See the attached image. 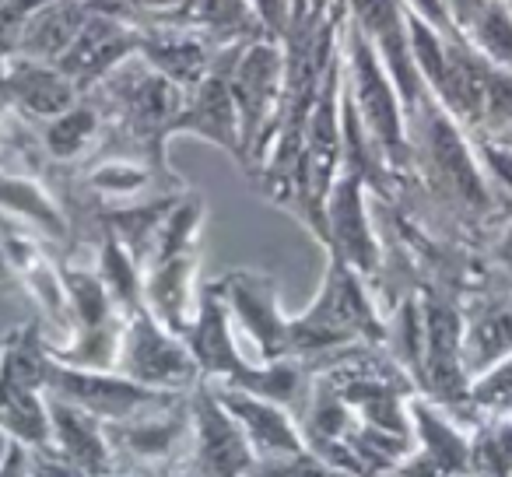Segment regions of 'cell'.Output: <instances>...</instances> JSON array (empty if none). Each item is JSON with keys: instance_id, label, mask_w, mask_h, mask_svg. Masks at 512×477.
I'll return each instance as SVG.
<instances>
[{"instance_id": "30", "label": "cell", "mask_w": 512, "mask_h": 477, "mask_svg": "<svg viewBox=\"0 0 512 477\" xmlns=\"http://www.w3.org/2000/svg\"><path fill=\"white\" fill-rule=\"evenodd\" d=\"M249 477H355V474L320 460V456L306 449V453L285 456V460H256Z\"/></svg>"}, {"instance_id": "1", "label": "cell", "mask_w": 512, "mask_h": 477, "mask_svg": "<svg viewBox=\"0 0 512 477\" xmlns=\"http://www.w3.org/2000/svg\"><path fill=\"white\" fill-rule=\"evenodd\" d=\"M407 137H411L414 190L463 235L484 232L491 221H505L512 204L491 190L470 134L428 95L407 109Z\"/></svg>"}, {"instance_id": "40", "label": "cell", "mask_w": 512, "mask_h": 477, "mask_svg": "<svg viewBox=\"0 0 512 477\" xmlns=\"http://www.w3.org/2000/svg\"><path fill=\"white\" fill-rule=\"evenodd\" d=\"M0 348H4V337H0Z\"/></svg>"}, {"instance_id": "7", "label": "cell", "mask_w": 512, "mask_h": 477, "mask_svg": "<svg viewBox=\"0 0 512 477\" xmlns=\"http://www.w3.org/2000/svg\"><path fill=\"white\" fill-rule=\"evenodd\" d=\"M46 393L71 400L102 421H127L134 414L176 404L190 390H155V386L134 383L116 369H78V365H64L50 355Z\"/></svg>"}, {"instance_id": "15", "label": "cell", "mask_w": 512, "mask_h": 477, "mask_svg": "<svg viewBox=\"0 0 512 477\" xmlns=\"http://www.w3.org/2000/svg\"><path fill=\"white\" fill-rule=\"evenodd\" d=\"M228 53H232V46H225L218 64L204 74L200 85L183 92V109H179L176 123H172V137L176 134L200 137V141L228 151L239 162L242 134H239V109H235L232 88H228Z\"/></svg>"}, {"instance_id": "31", "label": "cell", "mask_w": 512, "mask_h": 477, "mask_svg": "<svg viewBox=\"0 0 512 477\" xmlns=\"http://www.w3.org/2000/svg\"><path fill=\"white\" fill-rule=\"evenodd\" d=\"M29 474L32 477H95L88 470H81L78 463H71L67 456H60L53 446H29Z\"/></svg>"}, {"instance_id": "26", "label": "cell", "mask_w": 512, "mask_h": 477, "mask_svg": "<svg viewBox=\"0 0 512 477\" xmlns=\"http://www.w3.org/2000/svg\"><path fill=\"white\" fill-rule=\"evenodd\" d=\"M183 25H193L221 43H239L267 32L253 0H186Z\"/></svg>"}, {"instance_id": "11", "label": "cell", "mask_w": 512, "mask_h": 477, "mask_svg": "<svg viewBox=\"0 0 512 477\" xmlns=\"http://www.w3.org/2000/svg\"><path fill=\"white\" fill-rule=\"evenodd\" d=\"M411 414L414 446L404 460L383 477H456L470 474V432L456 425L453 411L435 404L425 393H411L407 400Z\"/></svg>"}, {"instance_id": "21", "label": "cell", "mask_w": 512, "mask_h": 477, "mask_svg": "<svg viewBox=\"0 0 512 477\" xmlns=\"http://www.w3.org/2000/svg\"><path fill=\"white\" fill-rule=\"evenodd\" d=\"M46 411H50V446L81 470L95 477L116 474V453L109 446L106 421L88 414L85 407L60 400L46 393Z\"/></svg>"}, {"instance_id": "8", "label": "cell", "mask_w": 512, "mask_h": 477, "mask_svg": "<svg viewBox=\"0 0 512 477\" xmlns=\"http://www.w3.org/2000/svg\"><path fill=\"white\" fill-rule=\"evenodd\" d=\"M116 372H123L134 383L155 386V390H190L200 379L197 358L190 355L186 337L172 334L148 306L127 316Z\"/></svg>"}, {"instance_id": "38", "label": "cell", "mask_w": 512, "mask_h": 477, "mask_svg": "<svg viewBox=\"0 0 512 477\" xmlns=\"http://www.w3.org/2000/svg\"><path fill=\"white\" fill-rule=\"evenodd\" d=\"M11 281V271H8V260H4V246H0V285Z\"/></svg>"}, {"instance_id": "28", "label": "cell", "mask_w": 512, "mask_h": 477, "mask_svg": "<svg viewBox=\"0 0 512 477\" xmlns=\"http://www.w3.org/2000/svg\"><path fill=\"white\" fill-rule=\"evenodd\" d=\"M512 130V71L491 64L488 88H484V116L474 137H502Z\"/></svg>"}, {"instance_id": "24", "label": "cell", "mask_w": 512, "mask_h": 477, "mask_svg": "<svg viewBox=\"0 0 512 477\" xmlns=\"http://www.w3.org/2000/svg\"><path fill=\"white\" fill-rule=\"evenodd\" d=\"M0 214L29 225L46 243L71 246V221H67L60 200H53V193L36 176L0 172Z\"/></svg>"}, {"instance_id": "23", "label": "cell", "mask_w": 512, "mask_h": 477, "mask_svg": "<svg viewBox=\"0 0 512 477\" xmlns=\"http://www.w3.org/2000/svg\"><path fill=\"white\" fill-rule=\"evenodd\" d=\"M88 18H92L88 0H46V4H39L25 18L18 53L32 60H43V64H57L71 50V43L85 29Z\"/></svg>"}, {"instance_id": "41", "label": "cell", "mask_w": 512, "mask_h": 477, "mask_svg": "<svg viewBox=\"0 0 512 477\" xmlns=\"http://www.w3.org/2000/svg\"><path fill=\"white\" fill-rule=\"evenodd\" d=\"M113 477H127V474H113Z\"/></svg>"}, {"instance_id": "39", "label": "cell", "mask_w": 512, "mask_h": 477, "mask_svg": "<svg viewBox=\"0 0 512 477\" xmlns=\"http://www.w3.org/2000/svg\"><path fill=\"white\" fill-rule=\"evenodd\" d=\"M498 141H502V144H509V148H512V130H509V134H502V137H498Z\"/></svg>"}, {"instance_id": "4", "label": "cell", "mask_w": 512, "mask_h": 477, "mask_svg": "<svg viewBox=\"0 0 512 477\" xmlns=\"http://www.w3.org/2000/svg\"><path fill=\"white\" fill-rule=\"evenodd\" d=\"M46 369L50 344L39 323L11 330L0 348V432L25 446H50L46 411Z\"/></svg>"}, {"instance_id": "27", "label": "cell", "mask_w": 512, "mask_h": 477, "mask_svg": "<svg viewBox=\"0 0 512 477\" xmlns=\"http://www.w3.org/2000/svg\"><path fill=\"white\" fill-rule=\"evenodd\" d=\"M463 36L488 64L512 71V8L505 0H488V8L477 15V22Z\"/></svg>"}, {"instance_id": "35", "label": "cell", "mask_w": 512, "mask_h": 477, "mask_svg": "<svg viewBox=\"0 0 512 477\" xmlns=\"http://www.w3.org/2000/svg\"><path fill=\"white\" fill-rule=\"evenodd\" d=\"M88 8H92V15H106V18H116V22L144 29L141 0H88Z\"/></svg>"}, {"instance_id": "20", "label": "cell", "mask_w": 512, "mask_h": 477, "mask_svg": "<svg viewBox=\"0 0 512 477\" xmlns=\"http://www.w3.org/2000/svg\"><path fill=\"white\" fill-rule=\"evenodd\" d=\"M193 278H197V246H186L144 267V306L179 337H186L197 316L200 292L193 288Z\"/></svg>"}, {"instance_id": "16", "label": "cell", "mask_w": 512, "mask_h": 477, "mask_svg": "<svg viewBox=\"0 0 512 477\" xmlns=\"http://www.w3.org/2000/svg\"><path fill=\"white\" fill-rule=\"evenodd\" d=\"M211 386L221 404H225V411L242 425L249 446L256 449V460H285V456H299L309 449L306 439H302L299 421H295V414L285 404L260 397V393L239 390V386H225V383H211Z\"/></svg>"}, {"instance_id": "34", "label": "cell", "mask_w": 512, "mask_h": 477, "mask_svg": "<svg viewBox=\"0 0 512 477\" xmlns=\"http://www.w3.org/2000/svg\"><path fill=\"white\" fill-rule=\"evenodd\" d=\"M488 264L495 267L498 278L512 281V214L502 221V228H498V235H495V239H491Z\"/></svg>"}, {"instance_id": "9", "label": "cell", "mask_w": 512, "mask_h": 477, "mask_svg": "<svg viewBox=\"0 0 512 477\" xmlns=\"http://www.w3.org/2000/svg\"><path fill=\"white\" fill-rule=\"evenodd\" d=\"M190 453L186 467L193 477H249L256 449L249 446L242 425L225 411L214 386L204 376L190 386Z\"/></svg>"}, {"instance_id": "10", "label": "cell", "mask_w": 512, "mask_h": 477, "mask_svg": "<svg viewBox=\"0 0 512 477\" xmlns=\"http://www.w3.org/2000/svg\"><path fill=\"white\" fill-rule=\"evenodd\" d=\"M327 253L355 267L365 281H376L383 271L386 250L369 218V186L351 169H341L327 197Z\"/></svg>"}, {"instance_id": "12", "label": "cell", "mask_w": 512, "mask_h": 477, "mask_svg": "<svg viewBox=\"0 0 512 477\" xmlns=\"http://www.w3.org/2000/svg\"><path fill=\"white\" fill-rule=\"evenodd\" d=\"M228 313L260 348V362L292 358V320L278 309V281L264 271H232L214 281Z\"/></svg>"}, {"instance_id": "22", "label": "cell", "mask_w": 512, "mask_h": 477, "mask_svg": "<svg viewBox=\"0 0 512 477\" xmlns=\"http://www.w3.org/2000/svg\"><path fill=\"white\" fill-rule=\"evenodd\" d=\"M39 151H43L46 165H60V169H78L95 155L102 141V113L88 95H81L71 109L60 116L39 123Z\"/></svg>"}, {"instance_id": "17", "label": "cell", "mask_w": 512, "mask_h": 477, "mask_svg": "<svg viewBox=\"0 0 512 477\" xmlns=\"http://www.w3.org/2000/svg\"><path fill=\"white\" fill-rule=\"evenodd\" d=\"M221 39L207 36V32L193 29V25H144L141 29V57L155 67L162 78L190 92L193 85L204 81V74L218 64L225 53Z\"/></svg>"}, {"instance_id": "32", "label": "cell", "mask_w": 512, "mask_h": 477, "mask_svg": "<svg viewBox=\"0 0 512 477\" xmlns=\"http://www.w3.org/2000/svg\"><path fill=\"white\" fill-rule=\"evenodd\" d=\"M344 0H292V25L288 29H320Z\"/></svg>"}, {"instance_id": "19", "label": "cell", "mask_w": 512, "mask_h": 477, "mask_svg": "<svg viewBox=\"0 0 512 477\" xmlns=\"http://www.w3.org/2000/svg\"><path fill=\"white\" fill-rule=\"evenodd\" d=\"M137 50H141V29L137 25L116 22V18L106 15H92L85 22V29L78 32V39L71 43V50L57 60V67L85 95L88 88L99 85L109 71H116Z\"/></svg>"}, {"instance_id": "14", "label": "cell", "mask_w": 512, "mask_h": 477, "mask_svg": "<svg viewBox=\"0 0 512 477\" xmlns=\"http://www.w3.org/2000/svg\"><path fill=\"white\" fill-rule=\"evenodd\" d=\"M463 302V365L477 379L512 355V281L498 278L460 295Z\"/></svg>"}, {"instance_id": "3", "label": "cell", "mask_w": 512, "mask_h": 477, "mask_svg": "<svg viewBox=\"0 0 512 477\" xmlns=\"http://www.w3.org/2000/svg\"><path fill=\"white\" fill-rule=\"evenodd\" d=\"M344 92L355 102L365 130L379 144L386 165H390L400 190H404L407 183H414L404 102H400V92L390 81V74H386L383 60L376 57L372 43L362 36V29L351 18L344 22Z\"/></svg>"}, {"instance_id": "13", "label": "cell", "mask_w": 512, "mask_h": 477, "mask_svg": "<svg viewBox=\"0 0 512 477\" xmlns=\"http://www.w3.org/2000/svg\"><path fill=\"white\" fill-rule=\"evenodd\" d=\"M348 18L362 29L372 43L376 57L383 60L386 74L397 85L404 113L425 95V81L414 64L411 29H407V4L404 0H348Z\"/></svg>"}, {"instance_id": "2", "label": "cell", "mask_w": 512, "mask_h": 477, "mask_svg": "<svg viewBox=\"0 0 512 477\" xmlns=\"http://www.w3.org/2000/svg\"><path fill=\"white\" fill-rule=\"evenodd\" d=\"M386 341V320L379 316L369 281L348 267L341 257L327 253V278H323L320 299L292 320V358H323L348 344H376Z\"/></svg>"}, {"instance_id": "33", "label": "cell", "mask_w": 512, "mask_h": 477, "mask_svg": "<svg viewBox=\"0 0 512 477\" xmlns=\"http://www.w3.org/2000/svg\"><path fill=\"white\" fill-rule=\"evenodd\" d=\"M253 8L260 15V22H264V29L285 43L288 25H292V0H253Z\"/></svg>"}, {"instance_id": "36", "label": "cell", "mask_w": 512, "mask_h": 477, "mask_svg": "<svg viewBox=\"0 0 512 477\" xmlns=\"http://www.w3.org/2000/svg\"><path fill=\"white\" fill-rule=\"evenodd\" d=\"M442 4H446L449 18H453L456 32H467L477 22V15L488 8V0H442Z\"/></svg>"}, {"instance_id": "29", "label": "cell", "mask_w": 512, "mask_h": 477, "mask_svg": "<svg viewBox=\"0 0 512 477\" xmlns=\"http://www.w3.org/2000/svg\"><path fill=\"white\" fill-rule=\"evenodd\" d=\"M470 141H474L477 162H481L491 190H495L505 204H512V148L498 141V137H470Z\"/></svg>"}, {"instance_id": "37", "label": "cell", "mask_w": 512, "mask_h": 477, "mask_svg": "<svg viewBox=\"0 0 512 477\" xmlns=\"http://www.w3.org/2000/svg\"><path fill=\"white\" fill-rule=\"evenodd\" d=\"M0 477H32L29 474V446L18 439L8 442V453L0 460Z\"/></svg>"}, {"instance_id": "6", "label": "cell", "mask_w": 512, "mask_h": 477, "mask_svg": "<svg viewBox=\"0 0 512 477\" xmlns=\"http://www.w3.org/2000/svg\"><path fill=\"white\" fill-rule=\"evenodd\" d=\"M425 316V358L418 390L446 411H470V376L463 365V302L460 292L439 281L418 288Z\"/></svg>"}, {"instance_id": "5", "label": "cell", "mask_w": 512, "mask_h": 477, "mask_svg": "<svg viewBox=\"0 0 512 477\" xmlns=\"http://www.w3.org/2000/svg\"><path fill=\"white\" fill-rule=\"evenodd\" d=\"M228 88H232L235 109H239V165L253 172L260 148H264V137L274 123V113H278L281 92H285V43L271 32L232 43Z\"/></svg>"}, {"instance_id": "25", "label": "cell", "mask_w": 512, "mask_h": 477, "mask_svg": "<svg viewBox=\"0 0 512 477\" xmlns=\"http://www.w3.org/2000/svg\"><path fill=\"white\" fill-rule=\"evenodd\" d=\"M470 428V474L512 477V407L474 411Z\"/></svg>"}, {"instance_id": "18", "label": "cell", "mask_w": 512, "mask_h": 477, "mask_svg": "<svg viewBox=\"0 0 512 477\" xmlns=\"http://www.w3.org/2000/svg\"><path fill=\"white\" fill-rule=\"evenodd\" d=\"M81 99L78 85L60 71L57 64H43L32 57H15L4 64V81H0V106L18 113L29 123H43L50 116H60Z\"/></svg>"}]
</instances>
